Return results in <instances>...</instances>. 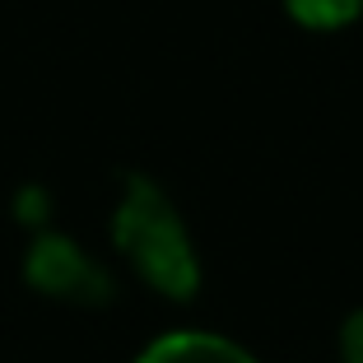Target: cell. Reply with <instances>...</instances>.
Here are the masks:
<instances>
[{"label": "cell", "instance_id": "1", "mask_svg": "<svg viewBox=\"0 0 363 363\" xmlns=\"http://www.w3.org/2000/svg\"><path fill=\"white\" fill-rule=\"evenodd\" d=\"M112 247L154 294L172 303L196 298L201 289V252L182 219L177 201L154 177H126L112 210Z\"/></svg>", "mask_w": 363, "mask_h": 363}, {"label": "cell", "instance_id": "2", "mask_svg": "<svg viewBox=\"0 0 363 363\" xmlns=\"http://www.w3.org/2000/svg\"><path fill=\"white\" fill-rule=\"evenodd\" d=\"M23 284L52 303L70 308H103L112 303V275L98 257H89L75 238L43 228L23 247Z\"/></svg>", "mask_w": 363, "mask_h": 363}, {"label": "cell", "instance_id": "3", "mask_svg": "<svg viewBox=\"0 0 363 363\" xmlns=\"http://www.w3.org/2000/svg\"><path fill=\"white\" fill-rule=\"evenodd\" d=\"M135 363H261V359L247 350V345H238L233 335L186 326V331L154 335V340L135 354Z\"/></svg>", "mask_w": 363, "mask_h": 363}, {"label": "cell", "instance_id": "4", "mask_svg": "<svg viewBox=\"0 0 363 363\" xmlns=\"http://www.w3.org/2000/svg\"><path fill=\"white\" fill-rule=\"evenodd\" d=\"M279 5L294 23H303L312 33H335L363 14V0H279Z\"/></svg>", "mask_w": 363, "mask_h": 363}, {"label": "cell", "instance_id": "5", "mask_svg": "<svg viewBox=\"0 0 363 363\" xmlns=\"http://www.w3.org/2000/svg\"><path fill=\"white\" fill-rule=\"evenodd\" d=\"M340 363H363V308L350 312L340 326Z\"/></svg>", "mask_w": 363, "mask_h": 363}]
</instances>
